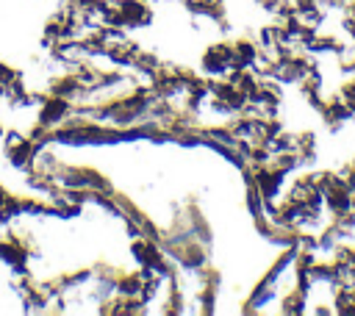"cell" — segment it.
<instances>
[{
  "label": "cell",
  "instance_id": "1",
  "mask_svg": "<svg viewBox=\"0 0 355 316\" xmlns=\"http://www.w3.org/2000/svg\"><path fill=\"white\" fill-rule=\"evenodd\" d=\"M349 211H352V213H355V194H352V205H349Z\"/></svg>",
  "mask_w": 355,
  "mask_h": 316
},
{
  "label": "cell",
  "instance_id": "2",
  "mask_svg": "<svg viewBox=\"0 0 355 316\" xmlns=\"http://www.w3.org/2000/svg\"><path fill=\"white\" fill-rule=\"evenodd\" d=\"M0 136H3V125H0Z\"/></svg>",
  "mask_w": 355,
  "mask_h": 316
},
{
  "label": "cell",
  "instance_id": "3",
  "mask_svg": "<svg viewBox=\"0 0 355 316\" xmlns=\"http://www.w3.org/2000/svg\"><path fill=\"white\" fill-rule=\"evenodd\" d=\"M352 166H355V158H352Z\"/></svg>",
  "mask_w": 355,
  "mask_h": 316
}]
</instances>
